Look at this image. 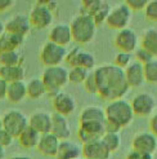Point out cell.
<instances>
[{"mask_svg": "<svg viewBox=\"0 0 157 159\" xmlns=\"http://www.w3.org/2000/svg\"><path fill=\"white\" fill-rule=\"evenodd\" d=\"M94 78L97 82L98 96L106 101L122 100L128 94L130 87L126 82L124 70L115 63H104L94 69Z\"/></svg>", "mask_w": 157, "mask_h": 159, "instance_id": "1", "label": "cell"}, {"mask_svg": "<svg viewBox=\"0 0 157 159\" xmlns=\"http://www.w3.org/2000/svg\"><path fill=\"white\" fill-rule=\"evenodd\" d=\"M106 113V132H120L128 127L133 119L134 113L130 102L126 100H116L108 102L104 109Z\"/></svg>", "mask_w": 157, "mask_h": 159, "instance_id": "2", "label": "cell"}, {"mask_svg": "<svg viewBox=\"0 0 157 159\" xmlns=\"http://www.w3.org/2000/svg\"><path fill=\"white\" fill-rule=\"evenodd\" d=\"M71 33H72V39L78 43V44H89L94 40L97 34V25L94 20L88 14L78 13L77 16L72 18L71 23Z\"/></svg>", "mask_w": 157, "mask_h": 159, "instance_id": "3", "label": "cell"}, {"mask_svg": "<svg viewBox=\"0 0 157 159\" xmlns=\"http://www.w3.org/2000/svg\"><path fill=\"white\" fill-rule=\"evenodd\" d=\"M41 80L45 84L46 94H49L50 97H54L68 83V69H66L62 65L46 67L43 71Z\"/></svg>", "mask_w": 157, "mask_h": 159, "instance_id": "4", "label": "cell"}, {"mask_svg": "<svg viewBox=\"0 0 157 159\" xmlns=\"http://www.w3.org/2000/svg\"><path fill=\"white\" fill-rule=\"evenodd\" d=\"M52 2H37L28 13L31 27L36 30H45L52 26L54 21V9L50 7Z\"/></svg>", "mask_w": 157, "mask_h": 159, "instance_id": "5", "label": "cell"}, {"mask_svg": "<svg viewBox=\"0 0 157 159\" xmlns=\"http://www.w3.org/2000/svg\"><path fill=\"white\" fill-rule=\"evenodd\" d=\"M67 49L65 47H61L56 43L46 42L43 44L39 58L45 67H53V66H61L66 61L67 57Z\"/></svg>", "mask_w": 157, "mask_h": 159, "instance_id": "6", "label": "cell"}, {"mask_svg": "<svg viewBox=\"0 0 157 159\" xmlns=\"http://www.w3.org/2000/svg\"><path fill=\"white\" fill-rule=\"evenodd\" d=\"M2 124L5 131L9 132L14 139H17L28 127V118L21 110L11 109L3 115Z\"/></svg>", "mask_w": 157, "mask_h": 159, "instance_id": "7", "label": "cell"}, {"mask_svg": "<svg viewBox=\"0 0 157 159\" xmlns=\"http://www.w3.org/2000/svg\"><path fill=\"white\" fill-rule=\"evenodd\" d=\"M133 18V11L126 5V3H121L113 7L108 14L106 25L112 30H122L126 29Z\"/></svg>", "mask_w": 157, "mask_h": 159, "instance_id": "8", "label": "cell"}, {"mask_svg": "<svg viewBox=\"0 0 157 159\" xmlns=\"http://www.w3.org/2000/svg\"><path fill=\"white\" fill-rule=\"evenodd\" d=\"M131 109L134 115L138 116H151L156 109V98L153 94L148 92H140L137 93L134 97L131 98Z\"/></svg>", "mask_w": 157, "mask_h": 159, "instance_id": "9", "label": "cell"}, {"mask_svg": "<svg viewBox=\"0 0 157 159\" xmlns=\"http://www.w3.org/2000/svg\"><path fill=\"white\" fill-rule=\"evenodd\" d=\"M115 45L119 48L120 52L134 53L139 48V36L137 31L131 27L117 31L115 36Z\"/></svg>", "mask_w": 157, "mask_h": 159, "instance_id": "10", "label": "cell"}, {"mask_svg": "<svg viewBox=\"0 0 157 159\" xmlns=\"http://www.w3.org/2000/svg\"><path fill=\"white\" fill-rule=\"evenodd\" d=\"M66 62L71 67H83L88 71L93 70L97 65L95 56L90 52L83 51L80 48H74L72 51H70L67 53Z\"/></svg>", "mask_w": 157, "mask_h": 159, "instance_id": "11", "label": "cell"}, {"mask_svg": "<svg viewBox=\"0 0 157 159\" xmlns=\"http://www.w3.org/2000/svg\"><path fill=\"white\" fill-rule=\"evenodd\" d=\"M106 133V123H80L77 129V139L81 144H88L91 141H97L103 137Z\"/></svg>", "mask_w": 157, "mask_h": 159, "instance_id": "12", "label": "cell"}, {"mask_svg": "<svg viewBox=\"0 0 157 159\" xmlns=\"http://www.w3.org/2000/svg\"><path fill=\"white\" fill-rule=\"evenodd\" d=\"M133 150L153 155L157 152V137L151 131H143L137 133L131 142Z\"/></svg>", "mask_w": 157, "mask_h": 159, "instance_id": "13", "label": "cell"}, {"mask_svg": "<svg viewBox=\"0 0 157 159\" xmlns=\"http://www.w3.org/2000/svg\"><path fill=\"white\" fill-rule=\"evenodd\" d=\"M54 113L63 116H70L76 111V100L71 93L61 91L54 97H52Z\"/></svg>", "mask_w": 157, "mask_h": 159, "instance_id": "14", "label": "cell"}, {"mask_svg": "<svg viewBox=\"0 0 157 159\" xmlns=\"http://www.w3.org/2000/svg\"><path fill=\"white\" fill-rule=\"evenodd\" d=\"M31 23L28 20V14L17 13L5 22V31L11 34H17L21 36H27L31 31Z\"/></svg>", "mask_w": 157, "mask_h": 159, "instance_id": "15", "label": "cell"}, {"mask_svg": "<svg viewBox=\"0 0 157 159\" xmlns=\"http://www.w3.org/2000/svg\"><path fill=\"white\" fill-rule=\"evenodd\" d=\"M28 127H31L39 134L49 133L52 129V114L43 110L34 111L28 118Z\"/></svg>", "mask_w": 157, "mask_h": 159, "instance_id": "16", "label": "cell"}, {"mask_svg": "<svg viewBox=\"0 0 157 159\" xmlns=\"http://www.w3.org/2000/svg\"><path fill=\"white\" fill-rule=\"evenodd\" d=\"M74 40L72 39V33H71V27L68 23L61 22L57 25L52 26L49 31V42L56 43L61 47H66Z\"/></svg>", "mask_w": 157, "mask_h": 159, "instance_id": "17", "label": "cell"}, {"mask_svg": "<svg viewBox=\"0 0 157 159\" xmlns=\"http://www.w3.org/2000/svg\"><path fill=\"white\" fill-rule=\"evenodd\" d=\"M125 78L130 88H140L146 83L144 78V65L138 61H133L130 65L124 70Z\"/></svg>", "mask_w": 157, "mask_h": 159, "instance_id": "18", "label": "cell"}, {"mask_svg": "<svg viewBox=\"0 0 157 159\" xmlns=\"http://www.w3.org/2000/svg\"><path fill=\"white\" fill-rule=\"evenodd\" d=\"M53 133L59 141H65L71 137V125H70L68 118L61 114H52V129Z\"/></svg>", "mask_w": 157, "mask_h": 159, "instance_id": "19", "label": "cell"}, {"mask_svg": "<svg viewBox=\"0 0 157 159\" xmlns=\"http://www.w3.org/2000/svg\"><path fill=\"white\" fill-rule=\"evenodd\" d=\"M81 150L83 157L85 159H109V155H111V153L108 152V149L102 142V140L84 144L81 146Z\"/></svg>", "mask_w": 157, "mask_h": 159, "instance_id": "20", "label": "cell"}, {"mask_svg": "<svg viewBox=\"0 0 157 159\" xmlns=\"http://www.w3.org/2000/svg\"><path fill=\"white\" fill-rule=\"evenodd\" d=\"M61 141L54 136L53 133H45L40 136V140L37 142V152L45 155V157H56L58 153V148H59Z\"/></svg>", "mask_w": 157, "mask_h": 159, "instance_id": "21", "label": "cell"}, {"mask_svg": "<svg viewBox=\"0 0 157 159\" xmlns=\"http://www.w3.org/2000/svg\"><path fill=\"white\" fill-rule=\"evenodd\" d=\"M80 123H106V113L104 109H102L100 106L97 105H89L81 110L80 118H78Z\"/></svg>", "mask_w": 157, "mask_h": 159, "instance_id": "22", "label": "cell"}, {"mask_svg": "<svg viewBox=\"0 0 157 159\" xmlns=\"http://www.w3.org/2000/svg\"><path fill=\"white\" fill-rule=\"evenodd\" d=\"M81 155H83V150L78 146V144L70 140H65V141H61L56 158L57 159H80Z\"/></svg>", "mask_w": 157, "mask_h": 159, "instance_id": "23", "label": "cell"}, {"mask_svg": "<svg viewBox=\"0 0 157 159\" xmlns=\"http://www.w3.org/2000/svg\"><path fill=\"white\" fill-rule=\"evenodd\" d=\"M27 97V84L25 82H14L8 84L6 100L12 104H19Z\"/></svg>", "mask_w": 157, "mask_h": 159, "instance_id": "24", "label": "cell"}, {"mask_svg": "<svg viewBox=\"0 0 157 159\" xmlns=\"http://www.w3.org/2000/svg\"><path fill=\"white\" fill-rule=\"evenodd\" d=\"M25 36H21L17 34L5 33L0 36V53L8 51H19V48L25 43Z\"/></svg>", "mask_w": 157, "mask_h": 159, "instance_id": "25", "label": "cell"}, {"mask_svg": "<svg viewBox=\"0 0 157 159\" xmlns=\"http://www.w3.org/2000/svg\"><path fill=\"white\" fill-rule=\"evenodd\" d=\"M26 76V70L23 65L17 66H0V78L9 84L14 82H22Z\"/></svg>", "mask_w": 157, "mask_h": 159, "instance_id": "26", "label": "cell"}, {"mask_svg": "<svg viewBox=\"0 0 157 159\" xmlns=\"http://www.w3.org/2000/svg\"><path fill=\"white\" fill-rule=\"evenodd\" d=\"M140 47L157 58V27H148L140 36Z\"/></svg>", "mask_w": 157, "mask_h": 159, "instance_id": "27", "label": "cell"}, {"mask_svg": "<svg viewBox=\"0 0 157 159\" xmlns=\"http://www.w3.org/2000/svg\"><path fill=\"white\" fill-rule=\"evenodd\" d=\"M46 94L45 84L41 78H32L27 83V97L30 100H40Z\"/></svg>", "mask_w": 157, "mask_h": 159, "instance_id": "28", "label": "cell"}, {"mask_svg": "<svg viewBox=\"0 0 157 159\" xmlns=\"http://www.w3.org/2000/svg\"><path fill=\"white\" fill-rule=\"evenodd\" d=\"M17 139H18L19 145L23 149H34L37 146V142L40 140V134L36 131H34L31 127H27Z\"/></svg>", "mask_w": 157, "mask_h": 159, "instance_id": "29", "label": "cell"}, {"mask_svg": "<svg viewBox=\"0 0 157 159\" xmlns=\"http://www.w3.org/2000/svg\"><path fill=\"white\" fill-rule=\"evenodd\" d=\"M100 140L106 145V148L108 149V152L111 153V154L112 153H116L117 150L120 149L121 142H122L120 132H106L103 134V137H102Z\"/></svg>", "mask_w": 157, "mask_h": 159, "instance_id": "30", "label": "cell"}, {"mask_svg": "<svg viewBox=\"0 0 157 159\" xmlns=\"http://www.w3.org/2000/svg\"><path fill=\"white\" fill-rule=\"evenodd\" d=\"M23 56L19 51H8L0 53V66H17L22 65Z\"/></svg>", "mask_w": 157, "mask_h": 159, "instance_id": "31", "label": "cell"}, {"mask_svg": "<svg viewBox=\"0 0 157 159\" xmlns=\"http://www.w3.org/2000/svg\"><path fill=\"white\" fill-rule=\"evenodd\" d=\"M111 5H109L108 2H104V0H102L99 7L97 8L95 11H94V13L91 14V18L94 20V22H95V25L99 26V25H103V23H106L107 18H108V14L109 12H111Z\"/></svg>", "mask_w": 157, "mask_h": 159, "instance_id": "32", "label": "cell"}, {"mask_svg": "<svg viewBox=\"0 0 157 159\" xmlns=\"http://www.w3.org/2000/svg\"><path fill=\"white\" fill-rule=\"evenodd\" d=\"M90 71L83 67H71L68 70V83L71 84H84Z\"/></svg>", "mask_w": 157, "mask_h": 159, "instance_id": "33", "label": "cell"}, {"mask_svg": "<svg viewBox=\"0 0 157 159\" xmlns=\"http://www.w3.org/2000/svg\"><path fill=\"white\" fill-rule=\"evenodd\" d=\"M144 78L146 82L151 84H157V58L144 65Z\"/></svg>", "mask_w": 157, "mask_h": 159, "instance_id": "34", "label": "cell"}, {"mask_svg": "<svg viewBox=\"0 0 157 159\" xmlns=\"http://www.w3.org/2000/svg\"><path fill=\"white\" fill-rule=\"evenodd\" d=\"M134 61L133 58V53H128V52H117L115 56V65L117 67H120L122 70L126 69L130 63Z\"/></svg>", "mask_w": 157, "mask_h": 159, "instance_id": "35", "label": "cell"}, {"mask_svg": "<svg viewBox=\"0 0 157 159\" xmlns=\"http://www.w3.org/2000/svg\"><path fill=\"white\" fill-rule=\"evenodd\" d=\"M144 16L148 21L157 22V0H148L144 9Z\"/></svg>", "mask_w": 157, "mask_h": 159, "instance_id": "36", "label": "cell"}, {"mask_svg": "<svg viewBox=\"0 0 157 159\" xmlns=\"http://www.w3.org/2000/svg\"><path fill=\"white\" fill-rule=\"evenodd\" d=\"M134 60L140 62L142 65H146V63H148V62H151L152 60H155V57L150 52H147L146 49H143L142 47H140V48H138L134 52Z\"/></svg>", "mask_w": 157, "mask_h": 159, "instance_id": "37", "label": "cell"}, {"mask_svg": "<svg viewBox=\"0 0 157 159\" xmlns=\"http://www.w3.org/2000/svg\"><path fill=\"white\" fill-rule=\"evenodd\" d=\"M84 88L86 91V93L89 94H98V88H97V82H95V78H94L93 71H90L86 80L84 82Z\"/></svg>", "mask_w": 157, "mask_h": 159, "instance_id": "38", "label": "cell"}, {"mask_svg": "<svg viewBox=\"0 0 157 159\" xmlns=\"http://www.w3.org/2000/svg\"><path fill=\"white\" fill-rule=\"evenodd\" d=\"M13 141H14V137L9 132L5 131L4 128H0V146L5 149L8 146H11L13 144Z\"/></svg>", "mask_w": 157, "mask_h": 159, "instance_id": "39", "label": "cell"}, {"mask_svg": "<svg viewBox=\"0 0 157 159\" xmlns=\"http://www.w3.org/2000/svg\"><path fill=\"white\" fill-rule=\"evenodd\" d=\"M125 3L131 11H144L148 0H128Z\"/></svg>", "mask_w": 157, "mask_h": 159, "instance_id": "40", "label": "cell"}, {"mask_svg": "<svg viewBox=\"0 0 157 159\" xmlns=\"http://www.w3.org/2000/svg\"><path fill=\"white\" fill-rule=\"evenodd\" d=\"M125 159H153V155L140 153V152H137V150H131V152L126 154Z\"/></svg>", "mask_w": 157, "mask_h": 159, "instance_id": "41", "label": "cell"}, {"mask_svg": "<svg viewBox=\"0 0 157 159\" xmlns=\"http://www.w3.org/2000/svg\"><path fill=\"white\" fill-rule=\"evenodd\" d=\"M14 4H15L14 0H0V13L9 11L11 8H13Z\"/></svg>", "mask_w": 157, "mask_h": 159, "instance_id": "42", "label": "cell"}, {"mask_svg": "<svg viewBox=\"0 0 157 159\" xmlns=\"http://www.w3.org/2000/svg\"><path fill=\"white\" fill-rule=\"evenodd\" d=\"M150 131L157 137V113H153L150 119Z\"/></svg>", "mask_w": 157, "mask_h": 159, "instance_id": "43", "label": "cell"}, {"mask_svg": "<svg viewBox=\"0 0 157 159\" xmlns=\"http://www.w3.org/2000/svg\"><path fill=\"white\" fill-rule=\"evenodd\" d=\"M6 89H8V83L4 79L0 78V101L6 98Z\"/></svg>", "mask_w": 157, "mask_h": 159, "instance_id": "44", "label": "cell"}, {"mask_svg": "<svg viewBox=\"0 0 157 159\" xmlns=\"http://www.w3.org/2000/svg\"><path fill=\"white\" fill-rule=\"evenodd\" d=\"M9 159H32V158L28 157V155H13Z\"/></svg>", "mask_w": 157, "mask_h": 159, "instance_id": "45", "label": "cell"}, {"mask_svg": "<svg viewBox=\"0 0 157 159\" xmlns=\"http://www.w3.org/2000/svg\"><path fill=\"white\" fill-rule=\"evenodd\" d=\"M4 33H5V23L0 20V36H2Z\"/></svg>", "mask_w": 157, "mask_h": 159, "instance_id": "46", "label": "cell"}, {"mask_svg": "<svg viewBox=\"0 0 157 159\" xmlns=\"http://www.w3.org/2000/svg\"><path fill=\"white\" fill-rule=\"evenodd\" d=\"M5 157V152H4V148L0 146V159H4Z\"/></svg>", "mask_w": 157, "mask_h": 159, "instance_id": "47", "label": "cell"}, {"mask_svg": "<svg viewBox=\"0 0 157 159\" xmlns=\"http://www.w3.org/2000/svg\"><path fill=\"white\" fill-rule=\"evenodd\" d=\"M0 128H3V124H2V118H0Z\"/></svg>", "mask_w": 157, "mask_h": 159, "instance_id": "48", "label": "cell"}]
</instances>
